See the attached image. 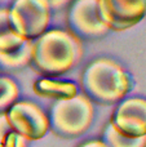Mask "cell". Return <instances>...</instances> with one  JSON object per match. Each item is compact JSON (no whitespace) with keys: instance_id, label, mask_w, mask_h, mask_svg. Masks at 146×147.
<instances>
[{"instance_id":"obj_9","label":"cell","mask_w":146,"mask_h":147,"mask_svg":"<svg viewBox=\"0 0 146 147\" xmlns=\"http://www.w3.org/2000/svg\"><path fill=\"white\" fill-rule=\"evenodd\" d=\"M34 92L44 98L59 101L75 97L78 94V86L70 80H57L44 76L34 83Z\"/></svg>"},{"instance_id":"obj_13","label":"cell","mask_w":146,"mask_h":147,"mask_svg":"<svg viewBox=\"0 0 146 147\" xmlns=\"http://www.w3.org/2000/svg\"><path fill=\"white\" fill-rule=\"evenodd\" d=\"M20 96L18 85L13 79L8 76H0V112H5Z\"/></svg>"},{"instance_id":"obj_14","label":"cell","mask_w":146,"mask_h":147,"mask_svg":"<svg viewBox=\"0 0 146 147\" xmlns=\"http://www.w3.org/2000/svg\"><path fill=\"white\" fill-rule=\"evenodd\" d=\"M0 147H26V140L13 130L7 136L4 142L0 143Z\"/></svg>"},{"instance_id":"obj_2","label":"cell","mask_w":146,"mask_h":147,"mask_svg":"<svg viewBox=\"0 0 146 147\" xmlns=\"http://www.w3.org/2000/svg\"><path fill=\"white\" fill-rule=\"evenodd\" d=\"M82 88L91 101L97 103H116L129 93L132 78L114 59L97 58L83 71Z\"/></svg>"},{"instance_id":"obj_11","label":"cell","mask_w":146,"mask_h":147,"mask_svg":"<svg viewBox=\"0 0 146 147\" xmlns=\"http://www.w3.org/2000/svg\"><path fill=\"white\" fill-rule=\"evenodd\" d=\"M25 41V39L16 34L10 26L8 8H0V53L14 51Z\"/></svg>"},{"instance_id":"obj_10","label":"cell","mask_w":146,"mask_h":147,"mask_svg":"<svg viewBox=\"0 0 146 147\" xmlns=\"http://www.w3.org/2000/svg\"><path fill=\"white\" fill-rule=\"evenodd\" d=\"M32 41L26 40L14 51L0 53V70L12 72L28 66L32 57Z\"/></svg>"},{"instance_id":"obj_7","label":"cell","mask_w":146,"mask_h":147,"mask_svg":"<svg viewBox=\"0 0 146 147\" xmlns=\"http://www.w3.org/2000/svg\"><path fill=\"white\" fill-rule=\"evenodd\" d=\"M98 13L110 31H124L146 17V0H98Z\"/></svg>"},{"instance_id":"obj_8","label":"cell","mask_w":146,"mask_h":147,"mask_svg":"<svg viewBox=\"0 0 146 147\" xmlns=\"http://www.w3.org/2000/svg\"><path fill=\"white\" fill-rule=\"evenodd\" d=\"M110 123L127 137L146 136V98L129 97L122 99Z\"/></svg>"},{"instance_id":"obj_3","label":"cell","mask_w":146,"mask_h":147,"mask_svg":"<svg viewBox=\"0 0 146 147\" xmlns=\"http://www.w3.org/2000/svg\"><path fill=\"white\" fill-rule=\"evenodd\" d=\"M95 107L85 94L78 93L69 99L54 101L49 114V125L62 137H76L91 127Z\"/></svg>"},{"instance_id":"obj_4","label":"cell","mask_w":146,"mask_h":147,"mask_svg":"<svg viewBox=\"0 0 146 147\" xmlns=\"http://www.w3.org/2000/svg\"><path fill=\"white\" fill-rule=\"evenodd\" d=\"M51 7L47 0H14L9 8V22L25 40H35L48 30Z\"/></svg>"},{"instance_id":"obj_6","label":"cell","mask_w":146,"mask_h":147,"mask_svg":"<svg viewBox=\"0 0 146 147\" xmlns=\"http://www.w3.org/2000/svg\"><path fill=\"white\" fill-rule=\"evenodd\" d=\"M5 112L13 130L26 141L41 140L51 128L48 115L31 101L14 102Z\"/></svg>"},{"instance_id":"obj_15","label":"cell","mask_w":146,"mask_h":147,"mask_svg":"<svg viewBox=\"0 0 146 147\" xmlns=\"http://www.w3.org/2000/svg\"><path fill=\"white\" fill-rule=\"evenodd\" d=\"M10 132H13V128L9 124L7 112H0V143L4 142Z\"/></svg>"},{"instance_id":"obj_1","label":"cell","mask_w":146,"mask_h":147,"mask_svg":"<svg viewBox=\"0 0 146 147\" xmlns=\"http://www.w3.org/2000/svg\"><path fill=\"white\" fill-rule=\"evenodd\" d=\"M83 57V44L69 30L51 28L32 41L30 66L47 78L69 72Z\"/></svg>"},{"instance_id":"obj_17","label":"cell","mask_w":146,"mask_h":147,"mask_svg":"<svg viewBox=\"0 0 146 147\" xmlns=\"http://www.w3.org/2000/svg\"><path fill=\"white\" fill-rule=\"evenodd\" d=\"M79 147H109V146L102 140H91L84 142L83 145H80Z\"/></svg>"},{"instance_id":"obj_16","label":"cell","mask_w":146,"mask_h":147,"mask_svg":"<svg viewBox=\"0 0 146 147\" xmlns=\"http://www.w3.org/2000/svg\"><path fill=\"white\" fill-rule=\"evenodd\" d=\"M72 0H47L51 7V10H61L71 3Z\"/></svg>"},{"instance_id":"obj_5","label":"cell","mask_w":146,"mask_h":147,"mask_svg":"<svg viewBox=\"0 0 146 147\" xmlns=\"http://www.w3.org/2000/svg\"><path fill=\"white\" fill-rule=\"evenodd\" d=\"M67 27L80 41L97 40L109 32L98 13V0H72L67 12Z\"/></svg>"},{"instance_id":"obj_12","label":"cell","mask_w":146,"mask_h":147,"mask_svg":"<svg viewBox=\"0 0 146 147\" xmlns=\"http://www.w3.org/2000/svg\"><path fill=\"white\" fill-rule=\"evenodd\" d=\"M103 142L109 147H146V136L144 137H127L122 134L111 123L103 132Z\"/></svg>"}]
</instances>
